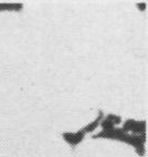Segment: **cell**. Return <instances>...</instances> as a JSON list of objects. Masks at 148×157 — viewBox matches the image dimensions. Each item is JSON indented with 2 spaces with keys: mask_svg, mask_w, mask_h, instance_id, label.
<instances>
[{
  "mask_svg": "<svg viewBox=\"0 0 148 157\" xmlns=\"http://www.w3.org/2000/svg\"><path fill=\"white\" fill-rule=\"evenodd\" d=\"M102 118H104V113H102V111H99V113H98V116H97L96 119H95L94 121H91V123H88L86 127L83 128V129H82V131H83L85 134H86V133H91V132H93V131H95L97 128L100 125V122H101V120H102Z\"/></svg>",
  "mask_w": 148,
  "mask_h": 157,
  "instance_id": "obj_2",
  "label": "cell"
},
{
  "mask_svg": "<svg viewBox=\"0 0 148 157\" xmlns=\"http://www.w3.org/2000/svg\"><path fill=\"white\" fill-rule=\"evenodd\" d=\"M136 7L138 8V10H141V11H145L146 8H147V3L146 2H138L136 5Z\"/></svg>",
  "mask_w": 148,
  "mask_h": 157,
  "instance_id": "obj_7",
  "label": "cell"
},
{
  "mask_svg": "<svg viewBox=\"0 0 148 157\" xmlns=\"http://www.w3.org/2000/svg\"><path fill=\"white\" fill-rule=\"evenodd\" d=\"M62 137H63V140L70 144L71 146H76L79 145L82 141L84 140L85 137V133L83 132L82 130L77 131V132H64L62 133Z\"/></svg>",
  "mask_w": 148,
  "mask_h": 157,
  "instance_id": "obj_1",
  "label": "cell"
},
{
  "mask_svg": "<svg viewBox=\"0 0 148 157\" xmlns=\"http://www.w3.org/2000/svg\"><path fill=\"white\" fill-rule=\"evenodd\" d=\"M146 121H136L135 125H134L133 130L131 131L132 134L134 135H139L143 134V133L146 132Z\"/></svg>",
  "mask_w": 148,
  "mask_h": 157,
  "instance_id": "obj_4",
  "label": "cell"
},
{
  "mask_svg": "<svg viewBox=\"0 0 148 157\" xmlns=\"http://www.w3.org/2000/svg\"><path fill=\"white\" fill-rule=\"evenodd\" d=\"M135 122H136V120H134V119H128V120H126L125 122H124L123 127L121 128L122 131H123L124 133L131 132V131L133 130L134 125H135Z\"/></svg>",
  "mask_w": 148,
  "mask_h": 157,
  "instance_id": "obj_5",
  "label": "cell"
},
{
  "mask_svg": "<svg viewBox=\"0 0 148 157\" xmlns=\"http://www.w3.org/2000/svg\"><path fill=\"white\" fill-rule=\"evenodd\" d=\"M23 5L19 2H0V12L1 11H15V12H19V11H22Z\"/></svg>",
  "mask_w": 148,
  "mask_h": 157,
  "instance_id": "obj_3",
  "label": "cell"
},
{
  "mask_svg": "<svg viewBox=\"0 0 148 157\" xmlns=\"http://www.w3.org/2000/svg\"><path fill=\"white\" fill-rule=\"evenodd\" d=\"M106 119H108L109 121H111V122L113 123L114 127H116L117 124H120V123H121V120H122L120 116L113 115V113H110V115H108L106 117Z\"/></svg>",
  "mask_w": 148,
  "mask_h": 157,
  "instance_id": "obj_6",
  "label": "cell"
}]
</instances>
